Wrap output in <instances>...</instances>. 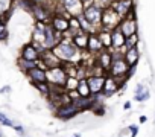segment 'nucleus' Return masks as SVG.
Here are the masks:
<instances>
[{"label":"nucleus","mask_w":155,"mask_h":137,"mask_svg":"<svg viewBox=\"0 0 155 137\" xmlns=\"http://www.w3.org/2000/svg\"><path fill=\"white\" fill-rule=\"evenodd\" d=\"M146 120H147L146 116H140V123H146Z\"/></svg>","instance_id":"obj_34"},{"label":"nucleus","mask_w":155,"mask_h":137,"mask_svg":"<svg viewBox=\"0 0 155 137\" xmlns=\"http://www.w3.org/2000/svg\"><path fill=\"white\" fill-rule=\"evenodd\" d=\"M55 6H49V5H34L32 8V15L35 18V22H41V23H50L52 17L55 15Z\"/></svg>","instance_id":"obj_5"},{"label":"nucleus","mask_w":155,"mask_h":137,"mask_svg":"<svg viewBox=\"0 0 155 137\" xmlns=\"http://www.w3.org/2000/svg\"><path fill=\"white\" fill-rule=\"evenodd\" d=\"M20 58L29 59V61H40L41 52H40V49H38L34 43H29V44L23 46V49H21V56H20Z\"/></svg>","instance_id":"obj_16"},{"label":"nucleus","mask_w":155,"mask_h":137,"mask_svg":"<svg viewBox=\"0 0 155 137\" xmlns=\"http://www.w3.org/2000/svg\"><path fill=\"white\" fill-rule=\"evenodd\" d=\"M78 113H79V110L76 108V105L73 102H65L59 107H56V111L55 114L61 119V120H70L71 117H74Z\"/></svg>","instance_id":"obj_10"},{"label":"nucleus","mask_w":155,"mask_h":137,"mask_svg":"<svg viewBox=\"0 0 155 137\" xmlns=\"http://www.w3.org/2000/svg\"><path fill=\"white\" fill-rule=\"evenodd\" d=\"M119 81H120V79H117V78H114V76H111V75H107L105 85H104V90H102V93H104L105 98H110V96H113L116 92L120 90V82H119Z\"/></svg>","instance_id":"obj_17"},{"label":"nucleus","mask_w":155,"mask_h":137,"mask_svg":"<svg viewBox=\"0 0 155 137\" xmlns=\"http://www.w3.org/2000/svg\"><path fill=\"white\" fill-rule=\"evenodd\" d=\"M125 41H126V37L119 29V26L111 31V50H122V49H125Z\"/></svg>","instance_id":"obj_19"},{"label":"nucleus","mask_w":155,"mask_h":137,"mask_svg":"<svg viewBox=\"0 0 155 137\" xmlns=\"http://www.w3.org/2000/svg\"><path fill=\"white\" fill-rule=\"evenodd\" d=\"M88 37H90V34H87V32L78 34V35H74V37H73L74 44H76L78 47H79L82 52H85V50H87V47H88Z\"/></svg>","instance_id":"obj_22"},{"label":"nucleus","mask_w":155,"mask_h":137,"mask_svg":"<svg viewBox=\"0 0 155 137\" xmlns=\"http://www.w3.org/2000/svg\"><path fill=\"white\" fill-rule=\"evenodd\" d=\"M147 99H149V90H147V87H144V84H137L134 101L135 102H144Z\"/></svg>","instance_id":"obj_21"},{"label":"nucleus","mask_w":155,"mask_h":137,"mask_svg":"<svg viewBox=\"0 0 155 137\" xmlns=\"http://www.w3.org/2000/svg\"><path fill=\"white\" fill-rule=\"evenodd\" d=\"M50 25L53 26L55 31L65 34L70 29V15H67L65 12H55V15L50 20Z\"/></svg>","instance_id":"obj_8"},{"label":"nucleus","mask_w":155,"mask_h":137,"mask_svg":"<svg viewBox=\"0 0 155 137\" xmlns=\"http://www.w3.org/2000/svg\"><path fill=\"white\" fill-rule=\"evenodd\" d=\"M107 75H108V73H107ZM107 75H90V76L87 78V82H88V85H90L91 95L102 93V90H104V85H105Z\"/></svg>","instance_id":"obj_13"},{"label":"nucleus","mask_w":155,"mask_h":137,"mask_svg":"<svg viewBox=\"0 0 155 137\" xmlns=\"http://www.w3.org/2000/svg\"><path fill=\"white\" fill-rule=\"evenodd\" d=\"M0 123L2 125H6V126H14V122L11 119H8L3 113H0Z\"/></svg>","instance_id":"obj_30"},{"label":"nucleus","mask_w":155,"mask_h":137,"mask_svg":"<svg viewBox=\"0 0 155 137\" xmlns=\"http://www.w3.org/2000/svg\"><path fill=\"white\" fill-rule=\"evenodd\" d=\"M56 2L62 6L65 14H68L70 17L81 15L84 12V8H85V3L82 0H56Z\"/></svg>","instance_id":"obj_6"},{"label":"nucleus","mask_w":155,"mask_h":137,"mask_svg":"<svg viewBox=\"0 0 155 137\" xmlns=\"http://www.w3.org/2000/svg\"><path fill=\"white\" fill-rule=\"evenodd\" d=\"M53 52L62 59V62H81L82 61V56H84V52L78 47L73 41L71 37H65L56 44V47L53 49Z\"/></svg>","instance_id":"obj_1"},{"label":"nucleus","mask_w":155,"mask_h":137,"mask_svg":"<svg viewBox=\"0 0 155 137\" xmlns=\"http://www.w3.org/2000/svg\"><path fill=\"white\" fill-rule=\"evenodd\" d=\"M14 128H15V131H17L18 134H23V132H25V128H23L21 125H14Z\"/></svg>","instance_id":"obj_32"},{"label":"nucleus","mask_w":155,"mask_h":137,"mask_svg":"<svg viewBox=\"0 0 155 137\" xmlns=\"http://www.w3.org/2000/svg\"><path fill=\"white\" fill-rule=\"evenodd\" d=\"M119 29L123 32L125 37H131V35L137 34V20H135V15L131 14V15H128V17H123V18L120 20Z\"/></svg>","instance_id":"obj_11"},{"label":"nucleus","mask_w":155,"mask_h":137,"mask_svg":"<svg viewBox=\"0 0 155 137\" xmlns=\"http://www.w3.org/2000/svg\"><path fill=\"white\" fill-rule=\"evenodd\" d=\"M104 49H105V46H104L102 40L99 38V34H97V32L90 34V37H88V47H87V52L91 53V55H97V53L102 52Z\"/></svg>","instance_id":"obj_15"},{"label":"nucleus","mask_w":155,"mask_h":137,"mask_svg":"<svg viewBox=\"0 0 155 137\" xmlns=\"http://www.w3.org/2000/svg\"><path fill=\"white\" fill-rule=\"evenodd\" d=\"M122 18L134 14V0H114V3L111 6Z\"/></svg>","instance_id":"obj_9"},{"label":"nucleus","mask_w":155,"mask_h":137,"mask_svg":"<svg viewBox=\"0 0 155 137\" xmlns=\"http://www.w3.org/2000/svg\"><path fill=\"white\" fill-rule=\"evenodd\" d=\"M123 108H125V110H129V108H131V102H129V101H128V102H125Z\"/></svg>","instance_id":"obj_33"},{"label":"nucleus","mask_w":155,"mask_h":137,"mask_svg":"<svg viewBox=\"0 0 155 137\" xmlns=\"http://www.w3.org/2000/svg\"><path fill=\"white\" fill-rule=\"evenodd\" d=\"M129 131H131V135L129 137H135L138 134V125H131L129 126Z\"/></svg>","instance_id":"obj_31"},{"label":"nucleus","mask_w":155,"mask_h":137,"mask_svg":"<svg viewBox=\"0 0 155 137\" xmlns=\"http://www.w3.org/2000/svg\"><path fill=\"white\" fill-rule=\"evenodd\" d=\"M84 17L91 23V26L96 29V32L102 28V15H104V9H101L99 6H96L94 3L85 5L84 8Z\"/></svg>","instance_id":"obj_2"},{"label":"nucleus","mask_w":155,"mask_h":137,"mask_svg":"<svg viewBox=\"0 0 155 137\" xmlns=\"http://www.w3.org/2000/svg\"><path fill=\"white\" fill-rule=\"evenodd\" d=\"M40 64V61H29V59H23V58H20L18 59V67L21 68V70L25 72V73H28L31 68H34V67H37Z\"/></svg>","instance_id":"obj_23"},{"label":"nucleus","mask_w":155,"mask_h":137,"mask_svg":"<svg viewBox=\"0 0 155 137\" xmlns=\"http://www.w3.org/2000/svg\"><path fill=\"white\" fill-rule=\"evenodd\" d=\"M93 3H94L96 6H99L101 9H108V8H111V6H113L114 0H94Z\"/></svg>","instance_id":"obj_28"},{"label":"nucleus","mask_w":155,"mask_h":137,"mask_svg":"<svg viewBox=\"0 0 155 137\" xmlns=\"http://www.w3.org/2000/svg\"><path fill=\"white\" fill-rule=\"evenodd\" d=\"M125 59L129 65H137L138 59H140V52H138V47H131V49H126L125 50Z\"/></svg>","instance_id":"obj_20"},{"label":"nucleus","mask_w":155,"mask_h":137,"mask_svg":"<svg viewBox=\"0 0 155 137\" xmlns=\"http://www.w3.org/2000/svg\"><path fill=\"white\" fill-rule=\"evenodd\" d=\"M8 38V29H6V20L0 17V41Z\"/></svg>","instance_id":"obj_27"},{"label":"nucleus","mask_w":155,"mask_h":137,"mask_svg":"<svg viewBox=\"0 0 155 137\" xmlns=\"http://www.w3.org/2000/svg\"><path fill=\"white\" fill-rule=\"evenodd\" d=\"M76 108L79 110V111H87V110H93L94 105H96V98L91 95V96H79V98H76L74 101H71Z\"/></svg>","instance_id":"obj_14"},{"label":"nucleus","mask_w":155,"mask_h":137,"mask_svg":"<svg viewBox=\"0 0 155 137\" xmlns=\"http://www.w3.org/2000/svg\"><path fill=\"white\" fill-rule=\"evenodd\" d=\"M78 84H79V79L76 76H68L67 78V82L64 85V89L68 92V90H78Z\"/></svg>","instance_id":"obj_25"},{"label":"nucleus","mask_w":155,"mask_h":137,"mask_svg":"<svg viewBox=\"0 0 155 137\" xmlns=\"http://www.w3.org/2000/svg\"><path fill=\"white\" fill-rule=\"evenodd\" d=\"M82 2H84L85 5H90V3H93V2H94V0H82Z\"/></svg>","instance_id":"obj_35"},{"label":"nucleus","mask_w":155,"mask_h":137,"mask_svg":"<svg viewBox=\"0 0 155 137\" xmlns=\"http://www.w3.org/2000/svg\"><path fill=\"white\" fill-rule=\"evenodd\" d=\"M120 20H122V17H120L113 8L104 9V15H102V29L113 31V29H116V28L120 25Z\"/></svg>","instance_id":"obj_7"},{"label":"nucleus","mask_w":155,"mask_h":137,"mask_svg":"<svg viewBox=\"0 0 155 137\" xmlns=\"http://www.w3.org/2000/svg\"><path fill=\"white\" fill-rule=\"evenodd\" d=\"M0 137H3V134H2V132H0Z\"/></svg>","instance_id":"obj_37"},{"label":"nucleus","mask_w":155,"mask_h":137,"mask_svg":"<svg viewBox=\"0 0 155 137\" xmlns=\"http://www.w3.org/2000/svg\"><path fill=\"white\" fill-rule=\"evenodd\" d=\"M40 61L44 64V67L46 68H52V67H58V65H61L62 64V59L53 52V50H44L43 53H41V58H40Z\"/></svg>","instance_id":"obj_12"},{"label":"nucleus","mask_w":155,"mask_h":137,"mask_svg":"<svg viewBox=\"0 0 155 137\" xmlns=\"http://www.w3.org/2000/svg\"><path fill=\"white\" fill-rule=\"evenodd\" d=\"M78 92H79L81 96H91V90H90V85L87 82V78L79 79V84H78Z\"/></svg>","instance_id":"obj_24"},{"label":"nucleus","mask_w":155,"mask_h":137,"mask_svg":"<svg viewBox=\"0 0 155 137\" xmlns=\"http://www.w3.org/2000/svg\"><path fill=\"white\" fill-rule=\"evenodd\" d=\"M68 73L65 70V67L61 64L58 67H52L47 68V82H50L52 85H58V87H64L67 82Z\"/></svg>","instance_id":"obj_3"},{"label":"nucleus","mask_w":155,"mask_h":137,"mask_svg":"<svg viewBox=\"0 0 155 137\" xmlns=\"http://www.w3.org/2000/svg\"><path fill=\"white\" fill-rule=\"evenodd\" d=\"M34 5H49V6H56V2L53 0H31Z\"/></svg>","instance_id":"obj_29"},{"label":"nucleus","mask_w":155,"mask_h":137,"mask_svg":"<svg viewBox=\"0 0 155 137\" xmlns=\"http://www.w3.org/2000/svg\"><path fill=\"white\" fill-rule=\"evenodd\" d=\"M138 35L137 34H134V35H131V37H126V41H125V50L126 49H131V47H137L138 46Z\"/></svg>","instance_id":"obj_26"},{"label":"nucleus","mask_w":155,"mask_h":137,"mask_svg":"<svg viewBox=\"0 0 155 137\" xmlns=\"http://www.w3.org/2000/svg\"><path fill=\"white\" fill-rule=\"evenodd\" d=\"M71 137H81V135H79V134H76V135H71Z\"/></svg>","instance_id":"obj_36"},{"label":"nucleus","mask_w":155,"mask_h":137,"mask_svg":"<svg viewBox=\"0 0 155 137\" xmlns=\"http://www.w3.org/2000/svg\"><path fill=\"white\" fill-rule=\"evenodd\" d=\"M64 38V34L58 32L53 29V26L50 23L46 25V29H44V40H43V46L44 49H49V50H53L56 47V44Z\"/></svg>","instance_id":"obj_4"},{"label":"nucleus","mask_w":155,"mask_h":137,"mask_svg":"<svg viewBox=\"0 0 155 137\" xmlns=\"http://www.w3.org/2000/svg\"><path fill=\"white\" fill-rule=\"evenodd\" d=\"M26 75L32 81V84H35V82H47V68H44L41 65H37V67L31 68Z\"/></svg>","instance_id":"obj_18"}]
</instances>
